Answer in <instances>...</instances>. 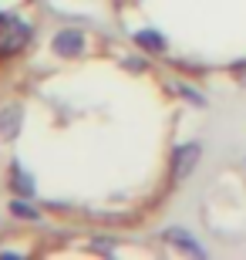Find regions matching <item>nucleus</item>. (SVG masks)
<instances>
[{"label": "nucleus", "instance_id": "f257e3e1", "mask_svg": "<svg viewBox=\"0 0 246 260\" xmlns=\"http://www.w3.org/2000/svg\"><path fill=\"white\" fill-rule=\"evenodd\" d=\"M24 41H27V27H24V24L0 17V54H7V51H17Z\"/></svg>", "mask_w": 246, "mask_h": 260}]
</instances>
